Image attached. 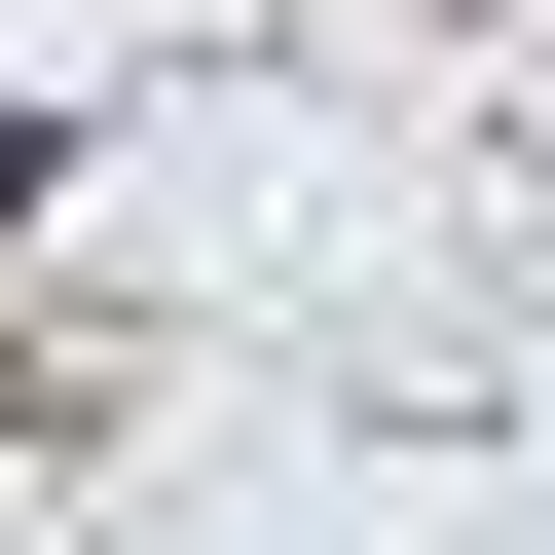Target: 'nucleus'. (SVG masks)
<instances>
[{"instance_id": "nucleus-1", "label": "nucleus", "mask_w": 555, "mask_h": 555, "mask_svg": "<svg viewBox=\"0 0 555 555\" xmlns=\"http://www.w3.org/2000/svg\"><path fill=\"white\" fill-rule=\"evenodd\" d=\"M38 185H75V149H38V112H0V259H38Z\"/></svg>"}]
</instances>
